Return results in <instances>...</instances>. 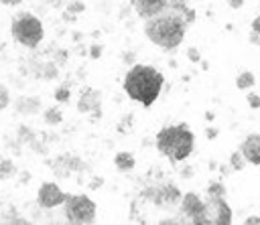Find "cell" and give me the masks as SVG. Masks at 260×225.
I'll return each instance as SVG.
<instances>
[{
    "label": "cell",
    "instance_id": "19",
    "mask_svg": "<svg viewBox=\"0 0 260 225\" xmlns=\"http://www.w3.org/2000/svg\"><path fill=\"white\" fill-rule=\"evenodd\" d=\"M242 156H244V154H242V150H240V154H232V166H234V168H238V170L244 166V164H242Z\"/></svg>",
    "mask_w": 260,
    "mask_h": 225
},
{
    "label": "cell",
    "instance_id": "6",
    "mask_svg": "<svg viewBox=\"0 0 260 225\" xmlns=\"http://www.w3.org/2000/svg\"><path fill=\"white\" fill-rule=\"evenodd\" d=\"M207 193H209V199H207V217H209V223H221V225L232 223V209L223 201V186L219 182H213L207 189Z\"/></svg>",
    "mask_w": 260,
    "mask_h": 225
},
{
    "label": "cell",
    "instance_id": "23",
    "mask_svg": "<svg viewBox=\"0 0 260 225\" xmlns=\"http://www.w3.org/2000/svg\"><path fill=\"white\" fill-rule=\"evenodd\" d=\"M2 4H6V6H14V4H20L22 0H0Z\"/></svg>",
    "mask_w": 260,
    "mask_h": 225
},
{
    "label": "cell",
    "instance_id": "9",
    "mask_svg": "<svg viewBox=\"0 0 260 225\" xmlns=\"http://www.w3.org/2000/svg\"><path fill=\"white\" fill-rule=\"evenodd\" d=\"M65 193L55 184V182H43L39 193H37V203L45 209H53L57 205H63L65 203Z\"/></svg>",
    "mask_w": 260,
    "mask_h": 225
},
{
    "label": "cell",
    "instance_id": "10",
    "mask_svg": "<svg viewBox=\"0 0 260 225\" xmlns=\"http://www.w3.org/2000/svg\"><path fill=\"white\" fill-rule=\"evenodd\" d=\"M77 111L81 114H93V116H102V93L91 89V87H85L79 95V101H77Z\"/></svg>",
    "mask_w": 260,
    "mask_h": 225
},
{
    "label": "cell",
    "instance_id": "13",
    "mask_svg": "<svg viewBox=\"0 0 260 225\" xmlns=\"http://www.w3.org/2000/svg\"><path fill=\"white\" fill-rule=\"evenodd\" d=\"M32 73L37 77H43V79H53L57 75V69L53 63H37V67L32 69Z\"/></svg>",
    "mask_w": 260,
    "mask_h": 225
},
{
    "label": "cell",
    "instance_id": "12",
    "mask_svg": "<svg viewBox=\"0 0 260 225\" xmlns=\"http://www.w3.org/2000/svg\"><path fill=\"white\" fill-rule=\"evenodd\" d=\"M244 158L252 164H260V134H250L240 146Z\"/></svg>",
    "mask_w": 260,
    "mask_h": 225
},
{
    "label": "cell",
    "instance_id": "20",
    "mask_svg": "<svg viewBox=\"0 0 260 225\" xmlns=\"http://www.w3.org/2000/svg\"><path fill=\"white\" fill-rule=\"evenodd\" d=\"M67 97H69V91L67 89H59L57 91V99L59 101H67Z\"/></svg>",
    "mask_w": 260,
    "mask_h": 225
},
{
    "label": "cell",
    "instance_id": "17",
    "mask_svg": "<svg viewBox=\"0 0 260 225\" xmlns=\"http://www.w3.org/2000/svg\"><path fill=\"white\" fill-rule=\"evenodd\" d=\"M0 166L4 168V170H0V178H8V176H12V174H14V166H12L8 160H6V162H2Z\"/></svg>",
    "mask_w": 260,
    "mask_h": 225
},
{
    "label": "cell",
    "instance_id": "16",
    "mask_svg": "<svg viewBox=\"0 0 260 225\" xmlns=\"http://www.w3.org/2000/svg\"><path fill=\"white\" fill-rule=\"evenodd\" d=\"M252 83H254V75H252V73H248V71H246V73H242V75L238 77V87H242V89H244V87H250Z\"/></svg>",
    "mask_w": 260,
    "mask_h": 225
},
{
    "label": "cell",
    "instance_id": "2",
    "mask_svg": "<svg viewBox=\"0 0 260 225\" xmlns=\"http://www.w3.org/2000/svg\"><path fill=\"white\" fill-rule=\"evenodd\" d=\"M165 77L150 65H134L124 77V91L130 99L142 103L144 107L152 105L162 89Z\"/></svg>",
    "mask_w": 260,
    "mask_h": 225
},
{
    "label": "cell",
    "instance_id": "11",
    "mask_svg": "<svg viewBox=\"0 0 260 225\" xmlns=\"http://www.w3.org/2000/svg\"><path fill=\"white\" fill-rule=\"evenodd\" d=\"M169 4H171V0H132V8L144 20L146 18H152L158 12H162Z\"/></svg>",
    "mask_w": 260,
    "mask_h": 225
},
{
    "label": "cell",
    "instance_id": "22",
    "mask_svg": "<svg viewBox=\"0 0 260 225\" xmlns=\"http://www.w3.org/2000/svg\"><path fill=\"white\" fill-rule=\"evenodd\" d=\"M248 101H250V105H254V107H258V105H260V97H258V95H250V97H248Z\"/></svg>",
    "mask_w": 260,
    "mask_h": 225
},
{
    "label": "cell",
    "instance_id": "4",
    "mask_svg": "<svg viewBox=\"0 0 260 225\" xmlns=\"http://www.w3.org/2000/svg\"><path fill=\"white\" fill-rule=\"evenodd\" d=\"M10 34L14 36L16 43H20L26 49H37L39 43L43 41V24L32 12H20L12 18L10 24Z\"/></svg>",
    "mask_w": 260,
    "mask_h": 225
},
{
    "label": "cell",
    "instance_id": "5",
    "mask_svg": "<svg viewBox=\"0 0 260 225\" xmlns=\"http://www.w3.org/2000/svg\"><path fill=\"white\" fill-rule=\"evenodd\" d=\"M63 207L69 223H91L98 211L95 203L85 195H67Z\"/></svg>",
    "mask_w": 260,
    "mask_h": 225
},
{
    "label": "cell",
    "instance_id": "3",
    "mask_svg": "<svg viewBox=\"0 0 260 225\" xmlns=\"http://www.w3.org/2000/svg\"><path fill=\"white\" fill-rule=\"evenodd\" d=\"M193 146H195V138L187 124L167 126L156 134V148L171 162L185 160L193 152Z\"/></svg>",
    "mask_w": 260,
    "mask_h": 225
},
{
    "label": "cell",
    "instance_id": "14",
    "mask_svg": "<svg viewBox=\"0 0 260 225\" xmlns=\"http://www.w3.org/2000/svg\"><path fill=\"white\" fill-rule=\"evenodd\" d=\"M116 166H118V170H122V172L130 170V168L134 166V156H132L130 152H118V154H116Z\"/></svg>",
    "mask_w": 260,
    "mask_h": 225
},
{
    "label": "cell",
    "instance_id": "24",
    "mask_svg": "<svg viewBox=\"0 0 260 225\" xmlns=\"http://www.w3.org/2000/svg\"><path fill=\"white\" fill-rule=\"evenodd\" d=\"M246 223H260V219H258V217H248Z\"/></svg>",
    "mask_w": 260,
    "mask_h": 225
},
{
    "label": "cell",
    "instance_id": "21",
    "mask_svg": "<svg viewBox=\"0 0 260 225\" xmlns=\"http://www.w3.org/2000/svg\"><path fill=\"white\" fill-rule=\"evenodd\" d=\"M252 30H254V34H258V36H260V16H258V18H254V22H252Z\"/></svg>",
    "mask_w": 260,
    "mask_h": 225
},
{
    "label": "cell",
    "instance_id": "18",
    "mask_svg": "<svg viewBox=\"0 0 260 225\" xmlns=\"http://www.w3.org/2000/svg\"><path fill=\"white\" fill-rule=\"evenodd\" d=\"M8 101H10V95H8V89L0 83V109H4L6 105H8Z\"/></svg>",
    "mask_w": 260,
    "mask_h": 225
},
{
    "label": "cell",
    "instance_id": "1",
    "mask_svg": "<svg viewBox=\"0 0 260 225\" xmlns=\"http://www.w3.org/2000/svg\"><path fill=\"white\" fill-rule=\"evenodd\" d=\"M193 18H195V12L189 10L185 2L171 0V4L162 12L144 20V34L156 47L171 51L183 43L187 24L193 22Z\"/></svg>",
    "mask_w": 260,
    "mask_h": 225
},
{
    "label": "cell",
    "instance_id": "8",
    "mask_svg": "<svg viewBox=\"0 0 260 225\" xmlns=\"http://www.w3.org/2000/svg\"><path fill=\"white\" fill-rule=\"evenodd\" d=\"M142 199L144 201H150L158 207H171L175 203H179L181 199V193L177 186L173 184H162V186H148L142 191Z\"/></svg>",
    "mask_w": 260,
    "mask_h": 225
},
{
    "label": "cell",
    "instance_id": "15",
    "mask_svg": "<svg viewBox=\"0 0 260 225\" xmlns=\"http://www.w3.org/2000/svg\"><path fill=\"white\" fill-rule=\"evenodd\" d=\"M45 122L47 124H59L61 122V111L57 107H51L45 111Z\"/></svg>",
    "mask_w": 260,
    "mask_h": 225
},
{
    "label": "cell",
    "instance_id": "7",
    "mask_svg": "<svg viewBox=\"0 0 260 225\" xmlns=\"http://www.w3.org/2000/svg\"><path fill=\"white\" fill-rule=\"evenodd\" d=\"M181 211L183 215L197 225H209V217H207V203H203L195 193H187L181 199Z\"/></svg>",
    "mask_w": 260,
    "mask_h": 225
}]
</instances>
